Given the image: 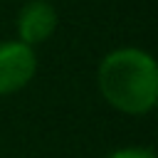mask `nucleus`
<instances>
[{"label": "nucleus", "mask_w": 158, "mask_h": 158, "mask_svg": "<svg viewBox=\"0 0 158 158\" xmlns=\"http://www.w3.org/2000/svg\"><path fill=\"white\" fill-rule=\"evenodd\" d=\"M106 158H156V156H153V151H148V148L128 146V148H118V151L109 153Z\"/></svg>", "instance_id": "nucleus-4"}, {"label": "nucleus", "mask_w": 158, "mask_h": 158, "mask_svg": "<svg viewBox=\"0 0 158 158\" xmlns=\"http://www.w3.org/2000/svg\"><path fill=\"white\" fill-rule=\"evenodd\" d=\"M37 72V54L20 40L0 42V96L25 89Z\"/></svg>", "instance_id": "nucleus-2"}, {"label": "nucleus", "mask_w": 158, "mask_h": 158, "mask_svg": "<svg viewBox=\"0 0 158 158\" xmlns=\"http://www.w3.org/2000/svg\"><path fill=\"white\" fill-rule=\"evenodd\" d=\"M57 10L52 2L47 0H30L22 5L20 15H17V35L20 42H25L27 47H35L44 40L52 37V32L57 30Z\"/></svg>", "instance_id": "nucleus-3"}, {"label": "nucleus", "mask_w": 158, "mask_h": 158, "mask_svg": "<svg viewBox=\"0 0 158 158\" xmlns=\"http://www.w3.org/2000/svg\"><path fill=\"white\" fill-rule=\"evenodd\" d=\"M99 91L109 106L128 116H143L158 99L156 59L138 47H121L109 52L96 72Z\"/></svg>", "instance_id": "nucleus-1"}]
</instances>
